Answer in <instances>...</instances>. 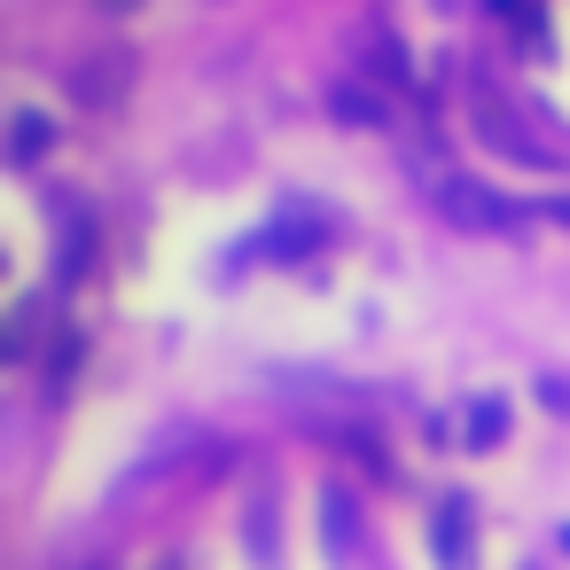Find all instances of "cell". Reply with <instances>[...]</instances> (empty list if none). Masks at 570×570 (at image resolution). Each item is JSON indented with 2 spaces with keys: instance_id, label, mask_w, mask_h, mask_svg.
Wrapping results in <instances>:
<instances>
[{
  "instance_id": "obj_3",
  "label": "cell",
  "mask_w": 570,
  "mask_h": 570,
  "mask_svg": "<svg viewBox=\"0 0 570 570\" xmlns=\"http://www.w3.org/2000/svg\"><path fill=\"white\" fill-rule=\"evenodd\" d=\"M313 235H321V227H313L305 212H282V219H274L250 250H258V258H305V250H313Z\"/></svg>"
},
{
  "instance_id": "obj_7",
  "label": "cell",
  "mask_w": 570,
  "mask_h": 570,
  "mask_svg": "<svg viewBox=\"0 0 570 570\" xmlns=\"http://www.w3.org/2000/svg\"><path fill=\"white\" fill-rule=\"evenodd\" d=\"M328 554L352 562V500H328Z\"/></svg>"
},
{
  "instance_id": "obj_6",
  "label": "cell",
  "mask_w": 570,
  "mask_h": 570,
  "mask_svg": "<svg viewBox=\"0 0 570 570\" xmlns=\"http://www.w3.org/2000/svg\"><path fill=\"white\" fill-rule=\"evenodd\" d=\"M500 438H508V406H500V399H476V406H469V445L484 453V445H500Z\"/></svg>"
},
{
  "instance_id": "obj_1",
  "label": "cell",
  "mask_w": 570,
  "mask_h": 570,
  "mask_svg": "<svg viewBox=\"0 0 570 570\" xmlns=\"http://www.w3.org/2000/svg\"><path fill=\"white\" fill-rule=\"evenodd\" d=\"M430 204L461 227V235H508L523 212L500 196V188H484V180H461V173H445V180H430Z\"/></svg>"
},
{
  "instance_id": "obj_5",
  "label": "cell",
  "mask_w": 570,
  "mask_h": 570,
  "mask_svg": "<svg viewBox=\"0 0 570 570\" xmlns=\"http://www.w3.org/2000/svg\"><path fill=\"white\" fill-rule=\"evenodd\" d=\"M328 102H336V118H352V126H391V110H383V95H360V87H336Z\"/></svg>"
},
{
  "instance_id": "obj_8",
  "label": "cell",
  "mask_w": 570,
  "mask_h": 570,
  "mask_svg": "<svg viewBox=\"0 0 570 570\" xmlns=\"http://www.w3.org/2000/svg\"><path fill=\"white\" fill-rule=\"evenodd\" d=\"M562 547H570V531H562Z\"/></svg>"
},
{
  "instance_id": "obj_4",
  "label": "cell",
  "mask_w": 570,
  "mask_h": 570,
  "mask_svg": "<svg viewBox=\"0 0 570 570\" xmlns=\"http://www.w3.org/2000/svg\"><path fill=\"white\" fill-rule=\"evenodd\" d=\"M48 141H56V126H48L40 110H17V134H9V157H17V165H32V157H40Z\"/></svg>"
},
{
  "instance_id": "obj_2",
  "label": "cell",
  "mask_w": 570,
  "mask_h": 570,
  "mask_svg": "<svg viewBox=\"0 0 570 570\" xmlns=\"http://www.w3.org/2000/svg\"><path fill=\"white\" fill-rule=\"evenodd\" d=\"M430 547H438V562H445V570H469V500H461V492H445V500H438Z\"/></svg>"
}]
</instances>
